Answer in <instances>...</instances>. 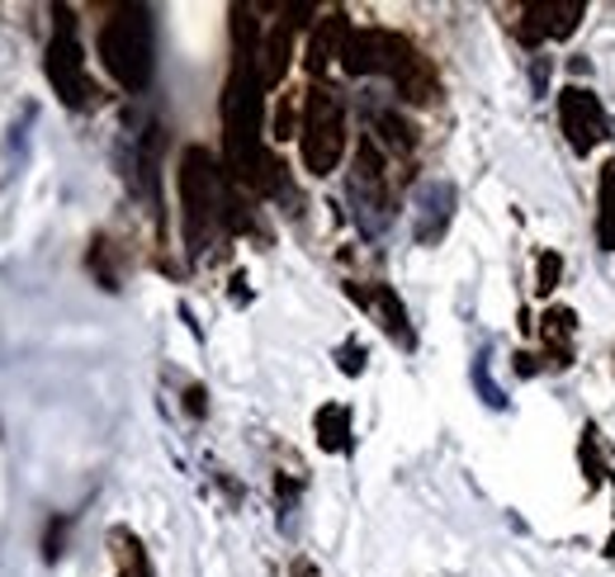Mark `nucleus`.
I'll return each instance as SVG.
<instances>
[{
    "label": "nucleus",
    "mask_w": 615,
    "mask_h": 577,
    "mask_svg": "<svg viewBox=\"0 0 615 577\" xmlns=\"http://www.w3.org/2000/svg\"><path fill=\"white\" fill-rule=\"evenodd\" d=\"M43 72L52 81V91L66 110H85L95 100V81L85 72V48L76 39V20L72 10H58V29H52V43H48V62Z\"/></svg>",
    "instance_id": "3"
},
{
    "label": "nucleus",
    "mask_w": 615,
    "mask_h": 577,
    "mask_svg": "<svg viewBox=\"0 0 615 577\" xmlns=\"http://www.w3.org/2000/svg\"><path fill=\"white\" fill-rule=\"evenodd\" d=\"M346 39H350V24H346V14H341V10H331L327 20H318V29H312V39H308V72H312V76H322L327 66L341 58Z\"/></svg>",
    "instance_id": "7"
},
{
    "label": "nucleus",
    "mask_w": 615,
    "mask_h": 577,
    "mask_svg": "<svg viewBox=\"0 0 615 577\" xmlns=\"http://www.w3.org/2000/svg\"><path fill=\"white\" fill-rule=\"evenodd\" d=\"M298 152H304L308 176H331L346 156V110L327 85H312L304 95V119H298Z\"/></svg>",
    "instance_id": "2"
},
{
    "label": "nucleus",
    "mask_w": 615,
    "mask_h": 577,
    "mask_svg": "<svg viewBox=\"0 0 615 577\" xmlns=\"http://www.w3.org/2000/svg\"><path fill=\"white\" fill-rule=\"evenodd\" d=\"M318 445L331 454H346L350 450V408L331 402V408L318 412Z\"/></svg>",
    "instance_id": "12"
},
{
    "label": "nucleus",
    "mask_w": 615,
    "mask_h": 577,
    "mask_svg": "<svg viewBox=\"0 0 615 577\" xmlns=\"http://www.w3.org/2000/svg\"><path fill=\"white\" fill-rule=\"evenodd\" d=\"M95 52L123 91L137 95L152 85L156 72V39H152V10L147 6H119L95 33Z\"/></svg>",
    "instance_id": "1"
},
{
    "label": "nucleus",
    "mask_w": 615,
    "mask_h": 577,
    "mask_svg": "<svg viewBox=\"0 0 615 577\" xmlns=\"http://www.w3.org/2000/svg\"><path fill=\"white\" fill-rule=\"evenodd\" d=\"M85 266H91L100 275L104 289H119V270H114V251H110V237H95L91 256H85Z\"/></svg>",
    "instance_id": "14"
},
{
    "label": "nucleus",
    "mask_w": 615,
    "mask_h": 577,
    "mask_svg": "<svg viewBox=\"0 0 615 577\" xmlns=\"http://www.w3.org/2000/svg\"><path fill=\"white\" fill-rule=\"evenodd\" d=\"M568 337H573V312L568 308H550L544 312V341H550V364H573V346H568Z\"/></svg>",
    "instance_id": "13"
},
{
    "label": "nucleus",
    "mask_w": 615,
    "mask_h": 577,
    "mask_svg": "<svg viewBox=\"0 0 615 577\" xmlns=\"http://www.w3.org/2000/svg\"><path fill=\"white\" fill-rule=\"evenodd\" d=\"M375 143L398 152V156H408L417 147V128L408 124V119H398L393 110H375Z\"/></svg>",
    "instance_id": "10"
},
{
    "label": "nucleus",
    "mask_w": 615,
    "mask_h": 577,
    "mask_svg": "<svg viewBox=\"0 0 615 577\" xmlns=\"http://www.w3.org/2000/svg\"><path fill=\"white\" fill-rule=\"evenodd\" d=\"M62 539H66V521L58 516L48 526V535H43V558H48V564H52V558H62Z\"/></svg>",
    "instance_id": "17"
},
{
    "label": "nucleus",
    "mask_w": 615,
    "mask_h": 577,
    "mask_svg": "<svg viewBox=\"0 0 615 577\" xmlns=\"http://www.w3.org/2000/svg\"><path fill=\"white\" fill-rule=\"evenodd\" d=\"M558 275H564V260L558 256H540V293H554V285H558Z\"/></svg>",
    "instance_id": "16"
},
{
    "label": "nucleus",
    "mask_w": 615,
    "mask_h": 577,
    "mask_svg": "<svg viewBox=\"0 0 615 577\" xmlns=\"http://www.w3.org/2000/svg\"><path fill=\"white\" fill-rule=\"evenodd\" d=\"M294 577H318V573H312L308 558H298V564H294Z\"/></svg>",
    "instance_id": "19"
},
{
    "label": "nucleus",
    "mask_w": 615,
    "mask_h": 577,
    "mask_svg": "<svg viewBox=\"0 0 615 577\" xmlns=\"http://www.w3.org/2000/svg\"><path fill=\"white\" fill-rule=\"evenodd\" d=\"M294 24L289 20H279L266 39H260V85H279L285 81V72H289V58H294Z\"/></svg>",
    "instance_id": "9"
},
{
    "label": "nucleus",
    "mask_w": 615,
    "mask_h": 577,
    "mask_svg": "<svg viewBox=\"0 0 615 577\" xmlns=\"http://www.w3.org/2000/svg\"><path fill=\"white\" fill-rule=\"evenodd\" d=\"M350 293H356V299L375 312V318L383 322V331H389L393 341H402V346H412V327H408V308L398 303V293L389 289V285H375V289H356L350 285Z\"/></svg>",
    "instance_id": "8"
},
{
    "label": "nucleus",
    "mask_w": 615,
    "mask_h": 577,
    "mask_svg": "<svg viewBox=\"0 0 615 577\" xmlns=\"http://www.w3.org/2000/svg\"><path fill=\"white\" fill-rule=\"evenodd\" d=\"M583 14H587V0H525L521 20H516V39L525 48L558 43L583 24Z\"/></svg>",
    "instance_id": "6"
},
{
    "label": "nucleus",
    "mask_w": 615,
    "mask_h": 577,
    "mask_svg": "<svg viewBox=\"0 0 615 577\" xmlns=\"http://www.w3.org/2000/svg\"><path fill=\"white\" fill-rule=\"evenodd\" d=\"M379 76H389L393 91L408 104H435V100H441V72L431 66L427 52L412 48L393 29H389V39H383V72Z\"/></svg>",
    "instance_id": "4"
},
{
    "label": "nucleus",
    "mask_w": 615,
    "mask_h": 577,
    "mask_svg": "<svg viewBox=\"0 0 615 577\" xmlns=\"http://www.w3.org/2000/svg\"><path fill=\"white\" fill-rule=\"evenodd\" d=\"M554 104H558V128L568 133V147L577 156H587L611 133V119L602 110V100H596L592 91H583V85H564Z\"/></svg>",
    "instance_id": "5"
},
{
    "label": "nucleus",
    "mask_w": 615,
    "mask_h": 577,
    "mask_svg": "<svg viewBox=\"0 0 615 577\" xmlns=\"http://www.w3.org/2000/svg\"><path fill=\"white\" fill-rule=\"evenodd\" d=\"M596 241L615 251V162L602 166V185H596Z\"/></svg>",
    "instance_id": "11"
},
{
    "label": "nucleus",
    "mask_w": 615,
    "mask_h": 577,
    "mask_svg": "<svg viewBox=\"0 0 615 577\" xmlns=\"http://www.w3.org/2000/svg\"><path fill=\"white\" fill-rule=\"evenodd\" d=\"M114 545H119V558L133 568V577H152V564H147V549L137 545V535L129 530H114Z\"/></svg>",
    "instance_id": "15"
},
{
    "label": "nucleus",
    "mask_w": 615,
    "mask_h": 577,
    "mask_svg": "<svg viewBox=\"0 0 615 577\" xmlns=\"http://www.w3.org/2000/svg\"><path fill=\"white\" fill-rule=\"evenodd\" d=\"M341 356H346V360H341V370H346V374H360V370H365V351H360V346H346Z\"/></svg>",
    "instance_id": "18"
}]
</instances>
